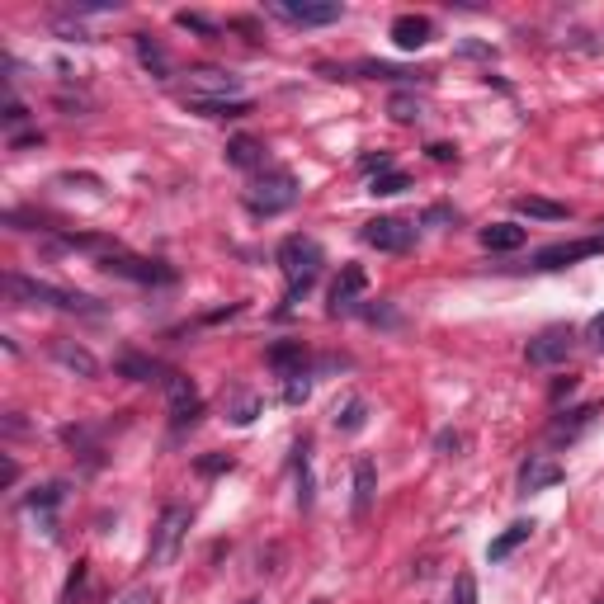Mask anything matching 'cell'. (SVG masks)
Returning a JSON list of instances; mask_svg holds the SVG:
<instances>
[{
  "label": "cell",
  "mask_w": 604,
  "mask_h": 604,
  "mask_svg": "<svg viewBox=\"0 0 604 604\" xmlns=\"http://www.w3.org/2000/svg\"><path fill=\"white\" fill-rule=\"evenodd\" d=\"M118 604H156V590H147V586H137V590H128Z\"/></svg>",
  "instance_id": "cell-33"
},
{
  "label": "cell",
  "mask_w": 604,
  "mask_h": 604,
  "mask_svg": "<svg viewBox=\"0 0 604 604\" xmlns=\"http://www.w3.org/2000/svg\"><path fill=\"white\" fill-rule=\"evenodd\" d=\"M189 104V114H199V118H241V114H251V100H185Z\"/></svg>",
  "instance_id": "cell-18"
},
{
  "label": "cell",
  "mask_w": 604,
  "mask_h": 604,
  "mask_svg": "<svg viewBox=\"0 0 604 604\" xmlns=\"http://www.w3.org/2000/svg\"><path fill=\"white\" fill-rule=\"evenodd\" d=\"M321 265H326V255H321V246L312 236H284L279 241V269L288 279V302H298L307 288L317 284Z\"/></svg>",
  "instance_id": "cell-1"
},
{
  "label": "cell",
  "mask_w": 604,
  "mask_h": 604,
  "mask_svg": "<svg viewBox=\"0 0 604 604\" xmlns=\"http://www.w3.org/2000/svg\"><path fill=\"white\" fill-rule=\"evenodd\" d=\"M364 241H369L373 251L402 255V251H411L416 227H411V222H402V218H373V222H364Z\"/></svg>",
  "instance_id": "cell-7"
},
{
  "label": "cell",
  "mask_w": 604,
  "mask_h": 604,
  "mask_svg": "<svg viewBox=\"0 0 604 604\" xmlns=\"http://www.w3.org/2000/svg\"><path fill=\"white\" fill-rule=\"evenodd\" d=\"M307 392H312V383H307V373H298V378H288V402H302V397H307Z\"/></svg>",
  "instance_id": "cell-30"
},
{
  "label": "cell",
  "mask_w": 604,
  "mask_h": 604,
  "mask_svg": "<svg viewBox=\"0 0 604 604\" xmlns=\"http://www.w3.org/2000/svg\"><path fill=\"white\" fill-rule=\"evenodd\" d=\"M515 208H520V213H529V218H538V222H562V218H567V203L534 199V194H524V199H515Z\"/></svg>",
  "instance_id": "cell-20"
},
{
  "label": "cell",
  "mask_w": 604,
  "mask_h": 604,
  "mask_svg": "<svg viewBox=\"0 0 604 604\" xmlns=\"http://www.w3.org/2000/svg\"><path fill=\"white\" fill-rule=\"evenodd\" d=\"M590 420H595V406H581V411H576V420H557L553 425V439H576L581 435V430H586Z\"/></svg>",
  "instance_id": "cell-27"
},
{
  "label": "cell",
  "mask_w": 604,
  "mask_h": 604,
  "mask_svg": "<svg viewBox=\"0 0 604 604\" xmlns=\"http://www.w3.org/2000/svg\"><path fill=\"white\" fill-rule=\"evenodd\" d=\"M246 203H251V213H260V218H274V213H284V208L298 203V180H293L288 170H265V175L255 180Z\"/></svg>",
  "instance_id": "cell-4"
},
{
  "label": "cell",
  "mask_w": 604,
  "mask_h": 604,
  "mask_svg": "<svg viewBox=\"0 0 604 604\" xmlns=\"http://www.w3.org/2000/svg\"><path fill=\"white\" fill-rule=\"evenodd\" d=\"M590 340H595V345H604V312L590 321Z\"/></svg>",
  "instance_id": "cell-35"
},
{
  "label": "cell",
  "mask_w": 604,
  "mask_h": 604,
  "mask_svg": "<svg viewBox=\"0 0 604 604\" xmlns=\"http://www.w3.org/2000/svg\"><path fill=\"white\" fill-rule=\"evenodd\" d=\"M373 487H378V468H373L369 458H359L354 463V515H369Z\"/></svg>",
  "instance_id": "cell-16"
},
{
  "label": "cell",
  "mask_w": 604,
  "mask_h": 604,
  "mask_svg": "<svg viewBox=\"0 0 604 604\" xmlns=\"http://www.w3.org/2000/svg\"><path fill=\"white\" fill-rule=\"evenodd\" d=\"M430 156H435V161H453V147H444V142H435V147H430Z\"/></svg>",
  "instance_id": "cell-36"
},
{
  "label": "cell",
  "mask_w": 604,
  "mask_h": 604,
  "mask_svg": "<svg viewBox=\"0 0 604 604\" xmlns=\"http://www.w3.org/2000/svg\"><path fill=\"white\" fill-rule=\"evenodd\" d=\"M387 114L397 118V123H416V118L425 114V104H420L416 95H392V104H387Z\"/></svg>",
  "instance_id": "cell-26"
},
{
  "label": "cell",
  "mask_w": 604,
  "mask_h": 604,
  "mask_svg": "<svg viewBox=\"0 0 604 604\" xmlns=\"http://www.w3.org/2000/svg\"><path fill=\"white\" fill-rule=\"evenodd\" d=\"M524 227H515V222H491V227H482V246L487 251H520L524 246Z\"/></svg>",
  "instance_id": "cell-15"
},
{
  "label": "cell",
  "mask_w": 604,
  "mask_h": 604,
  "mask_svg": "<svg viewBox=\"0 0 604 604\" xmlns=\"http://www.w3.org/2000/svg\"><path fill=\"white\" fill-rule=\"evenodd\" d=\"M269 10L288 24H298V29H321V24L340 19V5H331V0H274Z\"/></svg>",
  "instance_id": "cell-6"
},
{
  "label": "cell",
  "mask_w": 604,
  "mask_h": 604,
  "mask_svg": "<svg viewBox=\"0 0 604 604\" xmlns=\"http://www.w3.org/2000/svg\"><path fill=\"white\" fill-rule=\"evenodd\" d=\"M227 161L241 170H260L265 166V151H260L255 137H232V142H227Z\"/></svg>",
  "instance_id": "cell-19"
},
{
  "label": "cell",
  "mask_w": 604,
  "mask_h": 604,
  "mask_svg": "<svg viewBox=\"0 0 604 604\" xmlns=\"http://www.w3.org/2000/svg\"><path fill=\"white\" fill-rule=\"evenodd\" d=\"M227 468H232L227 453H218V458H199V472H208V477H213V472H227Z\"/></svg>",
  "instance_id": "cell-31"
},
{
  "label": "cell",
  "mask_w": 604,
  "mask_h": 604,
  "mask_svg": "<svg viewBox=\"0 0 604 604\" xmlns=\"http://www.w3.org/2000/svg\"><path fill=\"white\" fill-rule=\"evenodd\" d=\"M166 397H170V416H175V425L185 430V425H194L203 411V397H199V387L189 383L185 373H166Z\"/></svg>",
  "instance_id": "cell-9"
},
{
  "label": "cell",
  "mask_w": 604,
  "mask_h": 604,
  "mask_svg": "<svg viewBox=\"0 0 604 604\" xmlns=\"http://www.w3.org/2000/svg\"><path fill=\"white\" fill-rule=\"evenodd\" d=\"M5 288H10V298H15V302H43V307H57V312H95V302L81 298V293L38 284V279H24V274H10Z\"/></svg>",
  "instance_id": "cell-3"
},
{
  "label": "cell",
  "mask_w": 604,
  "mask_h": 604,
  "mask_svg": "<svg viewBox=\"0 0 604 604\" xmlns=\"http://www.w3.org/2000/svg\"><path fill=\"white\" fill-rule=\"evenodd\" d=\"M185 534H189V510H185V505H166V510H161V520H156V529H151V548H147L151 567H170V562L180 557Z\"/></svg>",
  "instance_id": "cell-2"
},
{
  "label": "cell",
  "mask_w": 604,
  "mask_h": 604,
  "mask_svg": "<svg viewBox=\"0 0 604 604\" xmlns=\"http://www.w3.org/2000/svg\"><path fill=\"white\" fill-rule=\"evenodd\" d=\"M180 24H185V29H194V34H213V24H208V19H199V15H180Z\"/></svg>",
  "instance_id": "cell-34"
},
{
  "label": "cell",
  "mask_w": 604,
  "mask_h": 604,
  "mask_svg": "<svg viewBox=\"0 0 604 604\" xmlns=\"http://www.w3.org/2000/svg\"><path fill=\"white\" fill-rule=\"evenodd\" d=\"M449 604H477V581H472V571H458V581L449 590Z\"/></svg>",
  "instance_id": "cell-29"
},
{
  "label": "cell",
  "mask_w": 604,
  "mask_h": 604,
  "mask_svg": "<svg viewBox=\"0 0 604 604\" xmlns=\"http://www.w3.org/2000/svg\"><path fill=\"white\" fill-rule=\"evenodd\" d=\"M529 534H534V524H529V520L510 524V529H505V534H496V538H491L487 557H491V562H505V557L515 553V548H520V543H529Z\"/></svg>",
  "instance_id": "cell-17"
},
{
  "label": "cell",
  "mask_w": 604,
  "mask_h": 604,
  "mask_svg": "<svg viewBox=\"0 0 604 604\" xmlns=\"http://www.w3.org/2000/svg\"><path fill=\"white\" fill-rule=\"evenodd\" d=\"M137 57H142V67H151V76H161V81L170 76V57L156 48L147 34H137Z\"/></svg>",
  "instance_id": "cell-22"
},
{
  "label": "cell",
  "mask_w": 604,
  "mask_h": 604,
  "mask_svg": "<svg viewBox=\"0 0 604 604\" xmlns=\"http://www.w3.org/2000/svg\"><path fill=\"white\" fill-rule=\"evenodd\" d=\"M557 482H562V468H557L553 458H543V453L529 458V463L520 468V491L524 496H529V491H548V487H557Z\"/></svg>",
  "instance_id": "cell-14"
},
{
  "label": "cell",
  "mask_w": 604,
  "mask_h": 604,
  "mask_svg": "<svg viewBox=\"0 0 604 604\" xmlns=\"http://www.w3.org/2000/svg\"><path fill=\"white\" fill-rule=\"evenodd\" d=\"M364 411H369V406L359 402V397H350L345 406H336V430H345V435L364 430Z\"/></svg>",
  "instance_id": "cell-24"
},
{
  "label": "cell",
  "mask_w": 604,
  "mask_h": 604,
  "mask_svg": "<svg viewBox=\"0 0 604 604\" xmlns=\"http://www.w3.org/2000/svg\"><path fill=\"white\" fill-rule=\"evenodd\" d=\"M364 288H369L364 269H359V265H345V269H340V279H336V288H331V312H350L354 302L364 298Z\"/></svg>",
  "instance_id": "cell-13"
},
{
  "label": "cell",
  "mask_w": 604,
  "mask_h": 604,
  "mask_svg": "<svg viewBox=\"0 0 604 604\" xmlns=\"http://www.w3.org/2000/svg\"><path fill=\"white\" fill-rule=\"evenodd\" d=\"M402 189H411V180H406L402 170H383V175H373L369 180V194H402Z\"/></svg>",
  "instance_id": "cell-25"
},
{
  "label": "cell",
  "mask_w": 604,
  "mask_h": 604,
  "mask_svg": "<svg viewBox=\"0 0 604 604\" xmlns=\"http://www.w3.org/2000/svg\"><path fill=\"white\" fill-rule=\"evenodd\" d=\"M255 411H260V402H251V397H246V402H241V406L232 411V420H236V425H251Z\"/></svg>",
  "instance_id": "cell-32"
},
{
  "label": "cell",
  "mask_w": 604,
  "mask_h": 604,
  "mask_svg": "<svg viewBox=\"0 0 604 604\" xmlns=\"http://www.w3.org/2000/svg\"><path fill=\"white\" fill-rule=\"evenodd\" d=\"M430 34H435V29H430V19L425 15H397L392 19V43H397L402 52H420L425 43H430Z\"/></svg>",
  "instance_id": "cell-12"
},
{
  "label": "cell",
  "mask_w": 604,
  "mask_h": 604,
  "mask_svg": "<svg viewBox=\"0 0 604 604\" xmlns=\"http://www.w3.org/2000/svg\"><path fill=\"white\" fill-rule=\"evenodd\" d=\"M604 251V236H586V241H557V246H543L534 255V269H567L576 260H590V255Z\"/></svg>",
  "instance_id": "cell-8"
},
{
  "label": "cell",
  "mask_w": 604,
  "mask_h": 604,
  "mask_svg": "<svg viewBox=\"0 0 604 604\" xmlns=\"http://www.w3.org/2000/svg\"><path fill=\"white\" fill-rule=\"evenodd\" d=\"M118 369L128 373V378H137V383H166V369H161L156 359H137V354H123V359H118Z\"/></svg>",
  "instance_id": "cell-21"
},
{
  "label": "cell",
  "mask_w": 604,
  "mask_h": 604,
  "mask_svg": "<svg viewBox=\"0 0 604 604\" xmlns=\"http://www.w3.org/2000/svg\"><path fill=\"white\" fill-rule=\"evenodd\" d=\"M302 359H307L302 345H274V350H269V364H274V369H288V378L302 373Z\"/></svg>",
  "instance_id": "cell-23"
},
{
  "label": "cell",
  "mask_w": 604,
  "mask_h": 604,
  "mask_svg": "<svg viewBox=\"0 0 604 604\" xmlns=\"http://www.w3.org/2000/svg\"><path fill=\"white\" fill-rule=\"evenodd\" d=\"M104 269H114L123 279H137V284H170L175 279V269L156 265V260H133V255H118V251L104 255Z\"/></svg>",
  "instance_id": "cell-10"
},
{
  "label": "cell",
  "mask_w": 604,
  "mask_h": 604,
  "mask_svg": "<svg viewBox=\"0 0 604 604\" xmlns=\"http://www.w3.org/2000/svg\"><path fill=\"white\" fill-rule=\"evenodd\" d=\"M57 359H62V364H67V369L85 373V378H90V373H95V359H90V354H85V350H71V345H57Z\"/></svg>",
  "instance_id": "cell-28"
},
{
  "label": "cell",
  "mask_w": 604,
  "mask_h": 604,
  "mask_svg": "<svg viewBox=\"0 0 604 604\" xmlns=\"http://www.w3.org/2000/svg\"><path fill=\"white\" fill-rule=\"evenodd\" d=\"M571 345H576V336L562 331V326H557V331H543L538 340H529V364H538V369H543V364H562L571 354Z\"/></svg>",
  "instance_id": "cell-11"
},
{
  "label": "cell",
  "mask_w": 604,
  "mask_h": 604,
  "mask_svg": "<svg viewBox=\"0 0 604 604\" xmlns=\"http://www.w3.org/2000/svg\"><path fill=\"white\" fill-rule=\"evenodd\" d=\"M185 100H246V95H241V76L218 71V67H199V71H189Z\"/></svg>",
  "instance_id": "cell-5"
}]
</instances>
